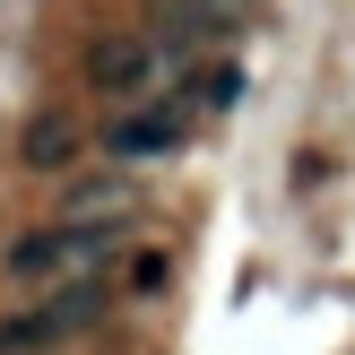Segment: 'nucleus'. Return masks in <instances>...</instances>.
Wrapping results in <instances>:
<instances>
[{"instance_id":"nucleus-4","label":"nucleus","mask_w":355,"mask_h":355,"mask_svg":"<svg viewBox=\"0 0 355 355\" xmlns=\"http://www.w3.org/2000/svg\"><path fill=\"white\" fill-rule=\"evenodd\" d=\"M156 69H165V44H156V35H104V44L87 52V87H96V96H148Z\"/></svg>"},{"instance_id":"nucleus-6","label":"nucleus","mask_w":355,"mask_h":355,"mask_svg":"<svg viewBox=\"0 0 355 355\" xmlns=\"http://www.w3.org/2000/svg\"><path fill=\"white\" fill-rule=\"evenodd\" d=\"M78 148H87V139H78V121H69V113H35L26 130H17V165H26V173L78 165Z\"/></svg>"},{"instance_id":"nucleus-3","label":"nucleus","mask_w":355,"mask_h":355,"mask_svg":"<svg viewBox=\"0 0 355 355\" xmlns=\"http://www.w3.org/2000/svg\"><path fill=\"white\" fill-rule=\"evenodd\" d=\"M191 139V113L173 96H156V104H139V113H113L104 121V156L113 165H156V156H173Z\"/></svg>"},{"instance_id":"nucleus-9","label":"nucleus","mask_w":355,"mask_h":355,"mask_svg":"<svg viewBox=\"0 0 355 355\" xmlns=\"http://www.w3.org/2000/svg\"><path fill=\"white\" fill-rule=\"evenodd\" d=\"M165 277H173L165 252H139V260H130V295H165Z\"/></svg>"},{"instance_id":"nucleus-2","label":"nucleus","mask_w":355,"mask_h":355,"mask_svg":"<svg viewBox=\"0 0 355 355\" xmlns=\"http://www.w3.org/2000/svg\"><path fill=\"white\" fill-rule=\"evenodd\" d=\"M104 312H113L104 269H78V277H61V286H44L26 312H9V321H0V355H52V347L87 338Z\"/></svg>"},{"instance_id":"nucleus-5","label":"nucleus","mask_w":355,"mask_h":355,"mask_svg":"<svg viewBox=\"0 0 355 355\" xmlns=\"http://www.w3.org/2000/svg\"><path fill=\"white\" fill-rule=\"evenodd\" d=\"M156 26H165V52L217 44V35L243 26V0H156Z\"/></svg>"},{"instance_id":"nucleus-1","label":"nucleus","mask_w":355,"mask_h":355,"mask_svg":"<svg viewBox=\"0 0 355 355\" xmlns=\"http://www.w3.org/2000/svg\"><path fill=\"white\" fill-rule=\"evenodd\" d=\"M130 234V217H52V225H35V234H17L9 252H0V269L17 277V286H61V277H78V269H104L113 260V243Z\"/></svg>"},{"instance_id":"nucleus-8","label":"nucleus","mask_w":355,"mask_h":355,"mask_svg":"<svg viewBox=\"0 0 355 355\" xmlns=\"http://www.w3.org/2000/svg\"><path fill=\"white\" fill-rule=\"evenodd\" d=\"M173 104H182V113H225V104H243V69H234V61L191 69V78L173 87Z\"/></svg>"},{"instance_id":"nucleus-7","label":"nucleus","mask_w":355,"mask_h":355,"mask_svg":"<svg viewBox=\"0 0 355 355\" xmlns=\"http://www.w3.org/2000/svg\"><path fill=\"white\" fill-rule=\"evenodd\" d=\"M130 208H139V182L121 165H104V173H78V182H69L61 217H87V225H96V217H130Z\"/></svg>"}]
</instances>
